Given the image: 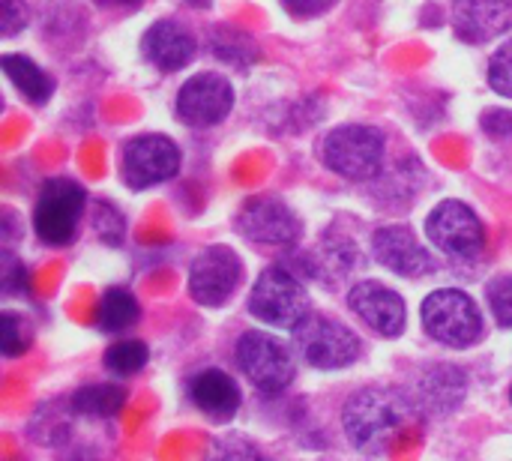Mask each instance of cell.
Listing matches in <instances>:
<instances>
[{
  "instance_id": "6",
  "label": "cell",
  "mask_w": 512,
  "mask_h": 461,
  "mask_svg": "<svg viewBox=\"0 0 512 461\" xmlns=\"http://www.w3.org/2000/svg\"><path fill=\"white\" fill-rule=\"evenodd\" d=\"M249 312L270 327H297L309 315L306 288L282 267H270L258 276L249 294Z\"/></svg>"
},
{
  "instance_id": "15",
  "label": "cell",
  "mask_w": 512,
  "mask_h": 461,
  "mask_svg": "<svg viewBox=\"0 0 512 461\" xmlns=\"http://www.w3.org/2000/svg\"><path fill=\"white\" fill-rule=\"evenodd\" d=\"M453 27L465 42H489L512 30V0H453Z\"/></svg>"
},
{
  "instance_id": "10",
  "label": "cell",
  "mask_w": 512,
  "mask_h": 461,
  "mask_svg": "<svg viewBox=\"0 0 512 461\" xmlns=\"http://www.w3.org/2000/svg\"><path fill=\"white\" fill-rule=\"evenodd\" d=\"M237 228L246 240L258 246H294L303 231L297 213L273 195L246 201L237 216Z\"/></svg>"
},
{
  "instance_id": "4",
  "label": "cell",
  "mask_w": 512,
  "mask_h": 461,
  "mask_svg": "<svg viewBox=\"0 0 512 461\" xmlns=\"http://www.w3.org/2000/svg\"><path fill=\"white\" fill-rule=\"evenodd\" d=\"M294 345L300 357L315 369H345L363 351L354 330L327 315H306L294 327Z\"/></svg>"
},
{
  "instance_id": "34",
  "label": "cell",
  "mask_w": 512,
  "mask_h": 461,
  "mask_svg": "<svg viewBox=\"0 0 512 461\" xmlns=\"http://www.w3.org/2000/svg\"><path fill=\"white\" fill-rule=\"evenodd\" d=\"M510 399H512V390H510Z\"/></svg>"
},
{
  "instance_id": "7",
  "label": "cell",
  "mask_w": 512,
  "mask_h": 461,
  "mask_svg": "<svg viewBox=\"0 0 512 461\" xmlns=\"http://www.w3.org/2000/svg\"><path fill=\"white\" fill-rule=\"evenodd\" d=\"M237 363L243 375L264 393H282L294 381V357L291 351L267 336V333H246L237 342Z\"/></svg>"
},
{
  "instance_id": "30",
  "label": "cell",
  "mask_w": 512,
  "mask_h": 461,
  "mask_svg": "<svg viewBox=\"0 0 512 461\" xmlns=\"http://www.w3.org/2000/svg\"><path fill=\"white\" fill-rule=\"evenodd\" d=\"M480 126L492 138H507V135H512V111H507V108H492V111L483 114Z\"/></svg>"
},
{
  "instance_id": "29",
  "label": "cell",
  "mask_w": 512,
  "mask_h": 461,
  "mask_svg": "<svg viewBox=\"0 0 512 461\" xmlns=\"http://www.w3.org/2000/svg\"><path fill=\"white\" fill-rule=\"evenodd\" d=\"M27 24V3L24 0H3V15H0V33L15 36Z\"/></svg>"
},
{
  "instance_id": "1",
  "label": "cell",
  "mask_w": 512,
  "mask_h": 461,
  "mask_svg": "<svg viewBox=\"0 0 512 461\" xmlns=\"http://www.w3.org/2000/svg\"><path fill=\"white\" fill-rule=\"evenodd\" d=\"M411 414H414V405L399 390L366 387L348 399L342 423H345L348 441L360 453L381 456L396 441V435L408 426Z\"/></svg>"
},
{
  "instance_id": "21",
  "label": "cell",
  "mask_w": 512,
  "mask_h": 461,
  "mask_svg": "<svg viewBox=\"0 0 512 461\" xmlns=\"http://www.w3.org/2000/svg\"><path fill=\"white\" fill-rule=\"evenodd\" d=\"M123 405H126V393L117 384H90V387H81L72 396V402H69V408L75 414H87V417H114Z\"/></svg>"
},
{
  "instance_id": "11",
  "label": "cell",
  "mask_w": 512,
  "mask_h": 461,
  "mask_svg": "<svg viewBox=\"0 0 512 461\" xmlns=\"http://www.w3.org/2000/svg\"><path fill=\"white\" fill-rule=\"evenodd\" d=\"M240 276V258L228 246H210L189 267V294L201 306H222L237 291Z\"/></svg>"
},
{
  "instance_id": "17",
  "label": "cell",
  "mask_w": 512,
  "mask_h": 461,
  "mask_svg": "<svg viewBox=\"0 0 512 461\" xmlns=\"http://www.w3.org/2000/svg\"><path fill=\"white\" fill-rule=\"evenodd\" d=\"M189 399L195 402V408L201 414H207L210 420H231L240 408V390L234 384L231 375H225L222 369H204L192 378L189 384Z\"/></svg>"
},
{
  "instance_id": "28",
  "label": "cell",
  "mask_w": 512,
  "mask_h": 461,
  "mask_svg": "<svg viewBox=\"0 0 512 461\" xmlns=\"http://www.w3.org/2000/svg\"><path fill=\"white\" fill-rule=\"evenodd\" d=\"M96 231L102 234L105 243L117 246L123 240V219L117 216V210L111 204H102L99 207V216H96Z\"/></svg>"
},
{
  "instance_id": "20",
  "label": "cell",
  "mask_w": 512,
  "mask_h": 461,
  "mask_svg": "<svg viewBox=\"0 0 512 461\" xmlns=\"http://www.w3.org/2000/svg\"><path fill=\"white\" fill-rule=\"evenodd\" d=\"M138 321V303L126 288H108L96 309V327L105 333L129 330Z\"/></svg>"
},
{
  "instance_id": "19",
  "label": "cell",
  "mask_w": 512,
  "mask_h": 461,
  "mask_svg": "<svg viewBox=\"0 0 512 461\" xmlns=\"http://www.w3.org/2000/svg\"><path fill=\"white\" fill-rule=\"evenodd\" d=\"M420 393H423V402H426L432 411H450V408H456V405L462 402V396H465V378H462V372L453 369V366H438V369H432V372L423 378Z\"/></svg>"
},
{
  "instance_id": "26",
  "label": "cell",
  "mask_w": 512,
  "mask_h": 461,
  "mask_svg": "<svg viewBox=\"0 0 512 461\" xmlns=\"http://www.w3.org/2000/svg\"><path fill=\"white\" fill-rule=\"evenodd\" d=\"M0 288H3V294H24V291H30V273H27V267L12 252L0 255Z\"/></svg>"
},
{
  "instance_id": "9",
  "label": "cell",
  "mask_w": 512,
  "mask_h": 461,
  "mask_svg": "<svg viewBox=\"0 0 512 461\" xmlns=\"http://www.w3.org/2000/svg\"><path fill=\"white\" fill-rule=\"evenodd\" d=\"M180 171V150L165 135H138L123 147V180L132 189H147L171 180Z\"/></svg>"
},
{
  "instance_id": "27",
  "label": "cell",
  "mask_w": 512,
  "mask_h": 461,
  "mask_svg": "<svg viewBox=\"0 0 512 461\" xmlns=\"http://www.w3.org/2000/svg\"><path fill=\"white\" fill-rule=\"evenodd\" d=\"M489 84H492L501 96H510L512 99V39H507V42L495 51V57H492V63H489Z\"/></svg>"
},
{
  "instance_id": "23",
  "label": "cell",
  "mask_w": 512,
  "mask_h": 461,
  "mask_svg": "<svg viewBox=\"0 0 512 461\" xmlns=\"http://www.w3.org/2000/svg\"><path fill=\"white\" fill-rule=\"evenodd\" d=\"M30 342H33L30 324L15 312H3L0 315V348H3V354L18 357V354H24L30 348Z\"/></svg>"
},
{
  "instance_id": "3",
  "label": "cell",
  "mask_w": 512,
  "mask_h": 461,
  "mask_svg": "<svg viewBox=\"0 0 512 461\" xmlns=\"http://www.w3.org/2000/svg\"><path fill=\"white\" fill-rule=\"evenodd\" d=\"M423 324L432 339L450 348H468L483 336V315L477 303L456 288H441L423 300Z\"/></svg>"
},
{
  "instance_id": "12",
  "label": "cell",
  "mask_w": 512,
  "mask_h": 461,
  "mask_svg": "<svg viewBox=\"0 0 512 461\" xmlns=\"http://www.w3.org/2000/svg\"><path fill=\"white\" fill-rule=\"evenodd\" d=\"M234 105V90L228 78L216 72H201L189 78L177 93V117L186 126H216L228 117Z\"/></svg>"
},
{
  "instance_id": "13",
  "label": "cell",
  "mask_w": 512,
  "mask_h": 461,
  "mask_svg": "<svg viewBox=\"0 0 512 461\" xmlns=\"http://www.w3.org/2000/svg\"><path fill=\"white\" fill-rule=\"evenodd\" d=\"M372 249H375L378 264H384L387 270H393L399 276L420 279V276L435 273V261L426 252V246L402 225L381 228L372 240Z\"/></svg>"
},
{
  "instance_id": "33",
  "label": "cell",
  "mask_w": 512,
  "mask_h": 461,
  "mask_svg": "<svg viewBox=\"0 0 512 461\" xmlns=\"http://www.w3.org/2000/svg\"><path fill=\"white\" fill-rule=\"evenodd\" d=\"M189 3H195V6H207L210 0H189Z\"/></svg>"
},
{
  "instance_id": "25",
  "label": "cell",
  "mask_w": 512,
  "mask_h": 461,
  "mask_svg": "<svg viewBox=\"0 0 512 461\" xmlns=\"http://www.w3.org/2000/svg\"><path fill=\"white\" fill-rule=\"evenodd\" d=\"M204 461H267L249 441H243V438H222V441H216L210 450H207V456Z\"/></svg>"
},
{
  "instance_id": "22",
  "label": "cell",
  "mask_w": 512,
  "mask_h": 461,
  "mask_svg": "<svg viewBox=\"0 0 512 461\" xmlns=\"http://www.w3.org/2000/svg\"><path fill=\"white\" fill-rule=\"evenodd\" d=\"M150 360V351L144 342H135V339H126V342H117L105 351V366L114 372V375H135L147 366Z\"/></svg>"
},
{
  "instance_id": "24",
  "label": "cell",
  "mask_w": 512,
  "mask_h": 461,
  "mask_svg": "<svg viewBox=\"0 0 512 461\" xmlns=\"http://www.w3.org/2000/svg\"><path fill=\"white\" fill-rule=\"evenodd\" d=\"M486 300L501 327H512V276H495L486 288Z\"/></svg>"
},
{
  "instance_id": "2",
  "label": "cell",
  "mask_w": 512,
  "mask_h": 461,
  "mask_svg": "<svg viewBox=\"0 0 512 461\" xmlns=\"http://www.w3.org/2000/svg\"><path fill=\"white\" fill-rule=\"evenodd\" d=\"M384 135L375 126L348 123L324 138V162L348 180H369L384 168Z\"/></svg>"
},
{
  "instance_id": "32",
  "label": "cell",
  "mask_w": 512,
  "mask_h": 461,
  "mask_svg": "<svg viewBox=\"0 0 512 461\" xmlns=\"http://www.w3.org/2000/svg\"><path fill=\"white\" fill-rule=\"evenodd\" d=\"M99 3H108V6H120V9H135V6H141V0H99Z\"/></svg>"
},
{
  "instance_id": "8",
  "label": "cell",
  "mask_w": 512,
  "mask_h": 461,
  "mask_svg": "<svg viewBox=\"0 0 512 461\" xmlns=\"http://www.w3.org/2000/svg\"><path fill=\"white\" fill-rule=\"evenodd\" d=\"M426 234L447 255L474 258L486 249L483 222L462 201H444L441 207H435L432 216L426 219Z\"/></svg>"
},
{
  "instance_id": "31",
  "label": "cell",
  "mask_w": 512,
  "mask_h": 461,
  "mask_svg": "<svg viewBox=\"0 0 512 461\" xmlns=\"http://www.w3.org/2000/svg\"><path fill=\"white\" fill-rule=\"evenodd\" d=\"M288 12L300 15V18H312V15H321L327 12L330 6H336V0H282Z\"/></svg>"
},
{
  "instance_id": "14",
  "label": "cell",
  "mask_w": 512,
  "mask_h": 461,
  "mask_svg": "<svg viewBox=\"0 0 512 461\" xmlns=\"http://www.w3.org/2000/svg\"><path fill=\"white\" fill-rule=\"evenodd\" d=\"M348 303L366 327H372L387 339L405 330V303L393 288H384L378 282H360L351 288Z\"/></svg>"
},
{
  "instance_id": "5",
  "label": "cell",
  "mask_w": 512,
  "mask_h": 461,
  "mask_svg": "<svg viewBox=\"0 0 512 461\" xmlns=\"http://www.w3.org/2000/svg\"><path fill=\"white\" fill-rule=\"evenodd\" d=\"M84 189L75 180H48L36 198L33 210V228L42 243L48 246H66L78 234V219L84 213Z\"/></svg>"
},
{
  "instance_id": "18",
  "label": "cell",
  "mask_w": 512,
  "mask_h": 461,
  "mask_svg": "<svg viewBox=\"0 0 512 461\" xmlns=\"http://www.w3.org/2000/svg\"><path fill=\"white\" fill-rule=\"evenodd\" d=\"M3 72L9 75V81L18 87V93L36 105H42L51 93H54V81L24 54H3Z\"/></svg>"
},
{
  "instance_id": "16",
  "label": "cell",
  "mask_w": 512,
  "mask_h": 461,
  "mask_svg": "<svg viewBox=\"0 0 512 461\" xmlns=\"http://www.w3.org/2000/svg\"><path fill=\"white\" fill-rule=\"evenodd\" d=\"M141 48H144V57L162 72H177L195 57V39L177 21H156L144 33Z\"/></svg>"
}]
</instances>
